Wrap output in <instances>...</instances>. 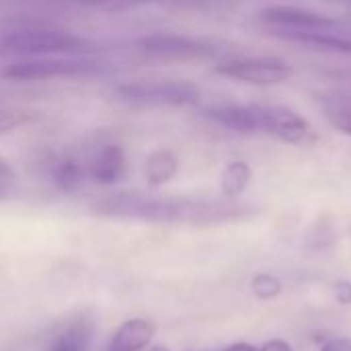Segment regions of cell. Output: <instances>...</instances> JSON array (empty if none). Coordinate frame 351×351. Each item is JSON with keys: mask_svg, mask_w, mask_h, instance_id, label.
<instances>
[{"mask_svg": "<svg viewBox=\"0 0 351 351\" xmlns=\"http://www.w3.org/2000/svg\"><path fill=\"white\" fill-rule=\"evenodd\" d=\"M136 45L142 53L156 60H202V58H212L216 53V47L210 41L187 37V35H175V33L146 35L140 37Z\"/></svg>", "mask_w": 351, "mask_h": 351, "instance_id": "8", "label": "cell"}, {"mask_svg": "<svg viewBox=\"0 0 351 351\" xmlns=\"http://www.w3.org/2000/svg\"><path fill=\"white\" fill-rule=\"evenodd\" d=\"M253 107L257 115L259 134H267L282 142L298 144V146H306L317 140L315 128L294 109L284 105H263V103H253Z\"/></svg>", "mask_w": 351, "mask_h": 351, "instance_id": "6", "label": "cell"}, {"mask_svg": "<svg viewBox=\"0 0 351 351\" xmlns=\"http://www.w3.org/2000/svg\"><path fill=\"white\" fill-rule=\"evenodd\" d=\"M95 335V319L90 315H78L64 325L51 339L45 351H86Z\"/></svg>", "mask_w": 351, "mask_h": 351, "instance_id": "12", "label": "cell"}, {"mask_svg": "<svg viewBox=\"0 0 351 351\" xmlns=\"http://www.w3.org/2000/svg\"><path fill=\"white\" fill-rule=\"evenodd\" d=\"M321 351H351V339L348 337H335L331 341H327Z\"/></svg>", "mask_w": 351, "mask_h": 351, "instance_id": "23", "label": "cell"}, {"mask_svg": "<svg viewBox=\"0 0 351 351\" xmlns=\"http://www.w3.org/2000/svg\"><path fill=\"white\" fill-rule=\"evenodd\" d=\"M251 177H253V171H251V167H249L247 162H243V160L228 162V165L224 167L222 175H220V189H222V195H224L226 199L239 197V195L247 189Z\"/></svg>", "mask_w": 351, "mask_h": 351, "instance_id": "15", "label": "cell"}, {"mask_svg": "<svg viewBox=\"0 0 351 351\" xmlns=\"http://www.w3.org/2000/svg\"><path fill=\"white\" fill-rule=\"evenodd\" d=\"M101 70L103 64L88 58L43 56V58H23L19 62H12L2 70V76L10 80H49V78L90 76V74H99Z\"/></svg>", "mask_w": 351, "mask_h": 351, "instance_id": "4", "label": "cell"}, {"mask_svg": "<svg viewBox=\"0 0 351 351\" xmlns=\"http://www.w3.org/2000/svg\"><path fill=\"white\" fill-rule=\"evenodd\" d=\"M115 95L140 107H191L202 99V90L183 80L160 82H125L115 88Z\"/></svg>", "mask_w": 351, "mask_h": 351, "instance_id": "3", "label": "cell"}, {"mask_svg": "<svg viewBox=\"0 0 351 351\" xmlns=\"http://www.w3.org/2000/svg\"><path fill=\"white\" fill-rule=\"evenodd\" d=\"M323 111L327 119L341 130L343 134L351 136V97L348 95H331L321 99Z\"/></svg>", "mask_w": 351, "mask_h": 351, "instance_id": "17", "label": "cell"}, {"mask_svg": "<svg viewBox=\"0 0 351 351\" xmlns=\"http://www.w3.org/2000/svg\"><path fill=\"white\" fill-rule=\"evenodd\" d=\"M27 121V115H23V113H0V136H4V134H8V132H12L14 128H19V125H23Z\"/></svg>", "mask_w": 351, "mask_h": 351, "instance_id": "21", "label": "cell"}, {"mask_svg": "<svg viewBox=\"0 0 351 351\" xmlns=\"http://www.w3.org/2000/svg\"><path fill=\"white\" fill-rule=\"evenodd\" d=\"M333 294H335V300H337L339 304H351V282H348V280L335 282Z\"/></svg>", "mask_w": 351, "mask_h": 351, "instance_id": "22", "label": "cell"}, {"mask_svg": "<svg viewBox=\"0 0 351 351\" xmlns=\"http://www.w3.org/2000/svg\"><path fill=\"white\" fill-rule=\"evenodd\" d=\"M259 21L276 35L288 37L296 33H346L348 25L339 19L300 8V6H271L259 14Z\"/></svg>", "mask_w": 351, "mask_h": 351, "instance_id": "5", "label": "cell"}, {"mask_svg": "<svg viewBox=\"0 0 351 351\" xmlns=\"http://www.w3.org/2000/svg\"><path fill=\"white\" fill-rule=\"evenodd\" d=\"M84 179H86V169L72 156H66V158L58 160L56 167L51 169V181L64 193L78 191L82 187Z\"/></svg>", "mask_w": 351, "mask_h": 351, "instance_id": "14", "label": "cell"}, {"mask_svg": "<svg viewBox=\"0 0 351 351\" xmlns=\"http://www.w3.org/2000/svg\"><path fill=\"white\" fill-rule=\"evenodd\" d=\"M0 47L6 53L23 58H43V56H76L88 51L90 43L78 35L58 31V29H16L0 37Z\"/></svg>", "mask_w": 351, "mask_h": 351, "instance_id": "2", "label": "cell"}, {"mask_svg": "<svg viewBox=\"0 0 351 351\" xmlns=\"http://www.w3.org/2000/svg\"><path fill=\"white\" fill-rule=\"evenodd\" d=\"M68 2H74V0H68Z\"/></svg>", "mask_w": 351, "mask_h": 351, "instance_id": "27", "label": "cell"}, {"mask_svg": "<svg viewBox=\"0 0 351 351\" xmlns=\"http://www.w3.org/2000/svg\"><path fill=\"white\" fill-rule=\"evenodd\" d=\"M284 39L351 56V37L346 33H296V35H288Z\"/></svg>", "mask_w": 351, "mask_h": 351, "instance_id": "16", "label": "cell"}, {"mask_svg": "<svg viewBox=\"0 0 351 351\" xmlns=\"http://www.w3.org/2000/svg\"><path fill=\"white\" fill-rule=\"evenodd\" d=\"M259 351H292V348L282 339H274V341H267Z\"/></svg>", "mask_w": 351, "mask_h": 351, "instance_id": "24", "label": "cell"}, {"mask_svg": "<svg viewBox=\"0 0 351 351\" xmlns=\"http://www.w3.org/2000/svg\"><path fill=\"white\" fill-rule=\"evenodd\" d=\"M224 351H259L255 346H251V343H234V346H230V348H226Z\"/></svg>", "mask_w": 351, "mask_h": 351, "instance_id": "25", "label": "cell"}, {"mask_svg": "<svg viewBox=\"0 0 351 351\" xmlns=\"http://www.w3.org/2000/svg\"><path fill=\"white\" fill-rule=\"evenodd\" d=\"M179 171V160L171 150H156L146 160V181L152 187H160L175 179Z\"/></svg>", "mask_w": 351, "mask_h": 351, "instance_id": "13", "label": "cell"}, {"mask_svg": "<svg viewBox=\"0 0 351 351\" xmlns=\"http://www.w3.org/2000/svg\"><path fill=\"white\" fill-rule=\"evenodd\" d=\"M16 191V173L12 171V167L0 158V204L8 202Z\"/></svg>", "mask_w": 351, "mask_h": 351, "instance_id": "19", "label": "cell"}, {"mask_svg": "<svg viewBox=\"0 0 351 351\" xmlns=\"http://www.w3.org/2000/svg\"><path fill=\"white\" fill-rule=\"evenodd\" d=\"M76 4H86L95 8H105V10H121V8H132L138 4L154 2V0H74Z\"/></svg>", "mask_w": 351, "mask_h": 351, "instance_id": "20", "label": "cell"}, {"mask_svg": "<svg viewBox=\"0 0 351 351\" xmlns=\"http://www.w3.org/2000/svg\"><path fill=\"white\" fill-rule=\"evenodd\" d=\"M251 288H253V294H255L259 300H271V298H276V296L282 292V282H280L276 276L259 274V276L253 278Z\"/></svg>", "mask_w": 351, "mask_h": 351, "instance_id": "18", "label": "cell"}, {"mask_svg": "<svg viewBox=\"0 0 351 351\" xmlns=\"http://www.w3.org/2000/svg\"><path fill=\"white\" fill-rule=\"evenodd\" d=\"M206 117L212 119L216 125L241 134V136H255L259 134L257 125V115L253 103L249 105H239V103H222V105H212L206 109Z\"/></svg>", "mask_w": 351, "mask_h": 351, "instance_id": "9", "label": "cell"}, {"mask_svg": "<svg viewBox=\"0 0 351 351\" xmlns=\"http://www.w3.org/2000/svg\"><path fill=\"white\" fill-rule=\"evenodd\" d=\"M93 212L109 218H134L148 222H191L210 224L237 220L249 214L247 206L232 202H206L189 197H152L136 191L105 195L93 204Z\"/></svg>", "mask_w": 351, "mask_h": 351, "instance_id": "1", "label": "cell"}, {"mask_svg": "<svg viewBox=\"0 0 351 351\" xmlns=\"http://www.w3.org/2000/svg\"><path fill=\"white\" fill-rule=\"evenodd\" d=\"M156 335V325L150 319L123 321L109 339L107 351H144Z\"/></svg>", "mask_w": 351, "mask_h": 351, "instance_id": "10", "label": "cell"}, {"mask_svg": "<svg viewBox=\"0 0 351 351\" xmlns=\"http://www.w3.org/2000/svg\"><path fill=\"white\" fill-rule=\"evenodd\" d=\"M86 175L99 185H115L125 175V154L119 146H103L88 162Z\"/></svg>", "mask_w": 351, "mask_h": 351, "instance_id": "11", "label": "cell"}, {"mask_svg": "<svg viewBox=\"0 0 351 351\" xmlns=\"http://www.w3.org/2000/svg\"><path fill=\"white\" fill-rule=\"evenodd\" d=\"M144 351H169L167 346H148Z\"/></svg>", "mask_w": 351, "mask_h": 351, "instance_id": "26", "label": "cell"}, {"mask_svg": "<svg viewBox=\"0 0 351 351\" xmlns=\"http://www.w3.org/2000/svg\"><path fill=\"white\" fill-rule=\"evenodd\" d=\"M216 72L239 80L247 84H259V86H271L288 80L292 76V70L286 62L276 58H230L216 66Z\"/></svg>", "mask_w": 351, "mask_h": 351, "instance_id": "7", "label": "cell"}]
</instances>
